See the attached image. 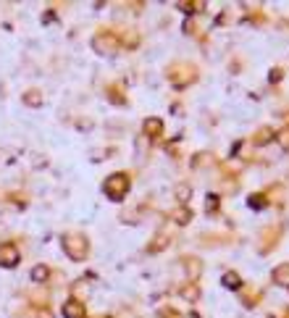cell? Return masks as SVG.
<instances>
[{
  "mask_svg": "<svg viewBox=\"0 0 289 318\" xmlns=\"http://www.w3.org/2000/svg\"><path fill=\"white\" fill-rule=\"evenodd\" d=\"M19 263V250L11 242L0 245V266H16Z\"/></svg>",
  "mask_w": 289,
  "mask_h": 318,
  "instance_id": "2",
  "label": "cell"
},
{
  "mask_svg": "<svg viewBox=\"0 0 289 318\" xmlns=\"http://www.w3.org/2000/svg\"><path fill=\"white\" fill-rule=\"evenodd\" d=\"M273 279L279 281V284L289 287V266H281V268H276V271H273Z\"/></svg>",
  "mask_w": 289,
  "mask_h": 318,
  "instance_id": "4",
  "label": "cell"
},
{
  "mask_svg": "<svg viewBox=\"0 0 289 318\" xmlns=\"http://www.w3.org/2000/svg\"><path fill=\"white\" fill-rule=\"evenodd\" d=\"M224 284H226V287H239V276H237V274H226V276H224Z\"/></svg>",
  "mask_w": 289,
  "mask_h": 318,
  "instance_id": "6",
  "label": "cell"
},
{
  "mask_svg": "<svg viewBox=\"0 0 289 318\" xmlns=\"http://www.w3.org/2000/svg\"><path fill=\"white\" fill-rule=\"evenodd\" d=\"M279 142H281L284 150H289V129H284V132L279 134Z\"/></svg>",
  "mask_w": 289,
  "mask_h": 318,
  "instance_id": "7",
  "label": "cell"
},
{
  "mask_svg": "<svg viewBox=\"0 0 289 318\" xmlns=\"http://www.w3.org/2000/svg\"><path fill=\"white\" fill-rule=\"evenodd\" d=\"M63 315L66 318H84V308H82V305H79V302H66V308H63Z\"/></svg>",
  "mask_w": 289,
  "mask_h": 318,
  "instance_id": "3",
  "label": "cell"
},
{
  "mask_svg": "<svg viewBox=\"0 0 289 318\" xmlns=\"http://www.w3.org/2000/svg\"><path fill=\"white\" fill-rule=\"evenodd\" d=\"M48 276H50V271L45 268V266H37V268H32V279H34V281H45Z\"/></svg>",
  "mask_w": 289,
  "mask_h": 318,
  "instance_id": "5",
  "label": "cell"
},
{
  "mask_svg": "<svg viewBox=\"0 0 289 318\" xmlns=\"http://www.w3.org/2000/svg\"><path fill=\"white\" fill-rule=\"evenodd\" d=\"M126 190H129V179H126L124 174H116V176H111V179L106 182V192L113 200H121L126 195Z\"/></svg>",
  "mask_w": 289,
  "mask_h": 318,
  "instance_id": "1",
  "label": "cell"
}]
</instances>
